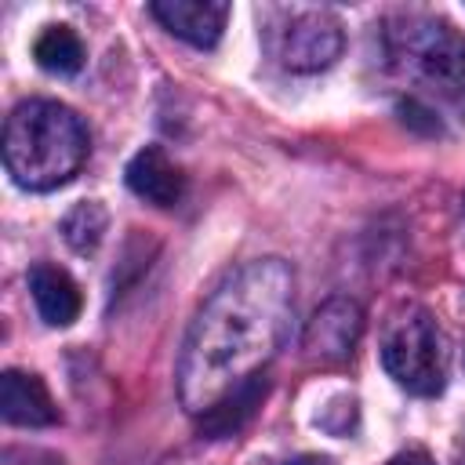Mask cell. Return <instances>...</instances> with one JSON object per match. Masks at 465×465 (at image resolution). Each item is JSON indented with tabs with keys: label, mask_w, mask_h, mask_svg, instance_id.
<instances>
[{
	"label": "cell",
	"mask_w": 465,
	"mask_h": 465,
	"mask_svg": "<svg viewBox=\"0 0 465 465\" xmlns=\"http://www.w3.org/2000/svg\"><path fill=\"white\" fill-rule=\"evenodd\" d=\"M149 11L167 33H174L193 47H214L229 18V4H211V0H156L149 4Z\"/></svg>",
	"instance_id": "cell-7"
},
{
	"label": "cell",
	"mask_w": 465,
	"mask_h": 465,
	"mask_svg": "<svg viewBox=\"0 0 465 465\" xmlns=\"http://www.w3.org/2000/svg\"><path fill=\"white\" fill-rule=\"evenodd\" d=\"M360 334H363L360 305L352 298H331L312 312L305 327V349L327 363H341L352 356Z\"/></svg>",
	"instance_id": "cell-6"
},
{
	"label": "cell",
	"mask_w": 465,
	"mask_h": 465,
	"mask_svg": "<svg viewBox=\"0 0 465 465\" xmlns=\"http://www.w3.org/2000/svg\"><path fill=\"white\" fill-rule=\"evenodd\" d=\"M87 160L84 120L51 98L18 102L4 124V167L15 185L47 193L65 185Z\"/></svg>",
	"instance_id": "cell-2"
},
{
	"label": "cell",
	"mask_w": 465,
	"mask_h": 465,
	"mask_svg": "<svg viewBox=\"0 0 465 465\" xmlns=\"http://www.w3.org/2000/svg\"><path fill=\"white\" fill-rule=\"evenodd\" d=\"M127 185H131L134 196H142L153 207H174L185 193V174L167 160L163 149L145 145L127 163Z\"/></svg>",
	"instance_id": "cell-9"
},
{
	"label": "cell",
	"mask_w": 465,
	"mask_h": 465,
	"mask_svg": "<svg viewBox=\"0 0 465 465\" xmlns=\"http://www.w3.org/2000/svg\"><path fill=\"white\" fill-rule=\"evenodd\" d=\"M294 309V276L283 258H254L229 272L196 312L182 360L178 396L189 414H207L225 392L262 374L280 352Z\"/></svg>",
	"instance_id": "cell-1"
},
{
	"label": "cell",
	"mask_w": 465,
	"mask_h": 465,
	"mask_svg": "<svg viewBox=\"0 0 465 465\" xmlns=\"http://www.w3.org/2000/svg\"><path fill=\"white\" fill-rule=\"evenodd\" d=\"M381 363L389 378L414 392L436 396L447 381V338L429 309L407 305L389 316L381 334Z\"/></svg>",
	"instance_id": "cell-4"
},
{
	"label": "cell",
	"mask_w": 465,
	"mask_h": 465,
	"mask_svg": "<svg viewBox=\"0 0 465 465\" xmlns=\"http://www.w3.org/2000/svg\"><path fill=\"white\" fill-rule=\"evenodd\" d=\"M265 392H269V374L262 371V374L247 378L243 385H236L232 392H225L207 414H200V432L211 436V440H218V436H232V432L254 414V407L262 403Z\"/></svg>",
	"instance_id": "cell-11"
},
{
	"label": "cell",
	"mask_w": 465,
	"mask_h": 465,
	"mask_svg": "<svg viewBox=\"0 0 465 465\" xmlns=\"http://www.w3.org/2000/svg\"><path fill=\"white\" fill-rule=\"evenodd\" d=\"M0 411L11 425H25V429H44V425L58 421V407H54L47 385L29 371H4Z\"/></svg>",
	"instance_id": "cell-8"
},
{
	"label": "cell",
	"mask_w": 465,
	"mask_h": 465,
	"mask_svg": "<svg viewBox=\"0 0 465 465\" xmlns=\"http://www.w3.org/2000/svg\"><path fill=\"white\" fill-rule=\"evenodd\" d=\"M29 291H33V302H36V312L44 316V323L51 327H69L76 316H80V287L76 280L51 265V262H36L29 269Z\"/></svg>",
	"instance_id": "cell-10"
},
{
	"label": "cell",
	"mask_w": 465,
	"mask_h": 465,
	"mask_svg": "<svg viewBox=\"0 0 465 465\" xmlns=\"http://www.w3.org/2000/svg\"><path fill=\"white\" fill-rule=\"evenodd\" d=\"M102 232H105V207L94 203V200L76 203V207L62 218V236H65V243H69L73 251H80V254L94 251L98 240H102Z\"/></svg>",
	"instance_id": "cell-13"
},
{
	"label": "cell",
	"mask_w": 465,
	"mask_h": 465,
	"mask_svg": "<svg viewBox=\"0 0 465 465\" xmlns=\"http://www.w3.org/2000/svg\"><path fill=\"white\" fill-rule=\"evenodd\" d=\"M385 465H436L425 450H403V454H396V458H389Z\"/></svg>",
	"instance_id": "cell-14"
},
{
	"label": "cell",
	"mask_w": 465,
	"mask_h": 465,
	"mask_svg": "<svg viewBox=\"0 0 465 465\" xmlns=\"http://www.w3.org/2000/svg\"><path fill=\"white\" fill-rule=\"evenodd\" d=\"M287 465H334L331 458H320V454H298V458H291Z\"/></svg>",
	"instance_id": "cell-15"
},
{
	"label": "cell",
	"mask_w": 465,
	"mask_h": 465,
	"mask_svg": "<svg viewBox=\"0 0 465 465\" xmlns=\"http://www.w3.org/2000/svg\"><path fill=\"white\" fill-rule=\"evenodd\" d=\"M385 47L400 73L465 109V36L450 22L407 15L385 33Z\"/></svg>",
	"instance_id": "cell-3"
},
{
	"label": "cell",
	"mask_w": 465,
	"mask_h": 465,
	"mask_svg": "<svg viewBox=\"0 0 465 465\" xmlns=\"http://www.w3.org/2000/svg\"><path fill=\"white\" fill-rule=\"evenodd\" d=\"M33 58L47 73L73 76L84 65V44L69 25H47L33 44Z\"/></svg>",
	"instance_id": "cell-12"
},
{
	"label": "cell",
	"mask_w": 465,
	"mask_h": 465,
	"mask_svg": "<svg viewBox=\"0 0 465 465\" xmlns=\"http://www.w3.org/2000/svg\"><path fill=\"white\" fill-rule=\"evenodd\" d=\"M341 22L331 11H294L272 36V54L291 73H320L341 54Z\"/></svg>",
	"instance_id": "cell-5"
}]
</instances>
